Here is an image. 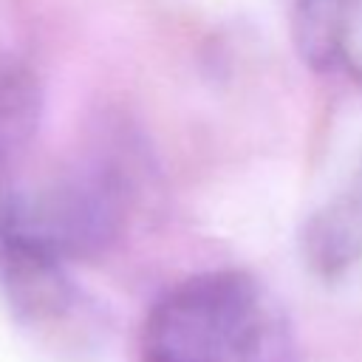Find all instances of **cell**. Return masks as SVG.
I'll use <instances>...</instances> for the list:
<instances>
[{
    "label": "cell",
    "instance_id": "cell-3",
    "mask_svg": "<svg viewBox=\"0 0 362 362\" xmlns=\"http://www.w3.org/2000/svg\"><path fill=\"white\" fill-rule=\"evenodd\" d=\"M0 288L14 320L40 339L79 342L90 328L93 308L59 257L0 240Z\"/></svg>",
    "mask_w": 362,
    "mask_h": 362
},
{
    "label": "cell",
    "instance_id": "cell-4",
    "mask_svg": "<svg viewBox=\"0 0 362 362\" xmlns=\"http://www.w3.org/2000/svg\"><path fill=\"white\" fill-rule=\"evenodd\" d=\"M294 42L325 74H345L362 88V0H297Z\"/></svg>",
    "mask_w": 362,
    "mask_h": 362
},
{
    "label": "cell",
    "instance_id": "cell-6",
    "mask_svg": "<svg viewBox=\"0 0 362 362\" xmlns=\"http://www.w3.org/2000/svg\"><path fill=\"white\" fill-rule=\"evenodd\" d=\"M40 85L34 74L0 48V170L31 141L40 124Z\"/></svg>",
    "mask_w": 362,
    "mask_h": 362
},
{
    "label": "cell",
    "instance_id": "cell-1",
    "mask_svg": "<svg viewBox=\"0 0 362 362\" xmlns=\"http://www.w3.org/2000/svg\"><path fill=\"white\" fill-rule=\"evenodd\" d=\"M141 362H297L291 320L249 272L218 269L167 288L141 325Z\"/></svg>",
    "mask_w": 362,
    "mask_h": 362
},
{
    "label": "cell",
    "instance_id": "cell-2",
    "mask_svg": "<svg viewBox=\"0 0 362 362\" xmlns=\"http://www.w3.org/2000/svg\"><path fill=\"white\" fill-rule=\"evenodd\" d=\"M133 173L113 156H90L0 204V240L65 263L105 252L133 206Z\"/></svg>",
    "mask_w": 362,
    "mask_h": 362
},
{
    "label": "cell",
    "instance_id": "cell-5",
    "mask_svg": "<svg viewBox=\"0 0 362 362\" xmlns=\"http://www.w3.org/2000/svg\"><path fill=\"white\" fill-rule=\"evenodd\" d=\"M300 249L308 269L322 277H339L362 260V167L308 215Z\"/></svg>",
    "mask_w": 362,
    "mask_h": 362
}]
</instances>
